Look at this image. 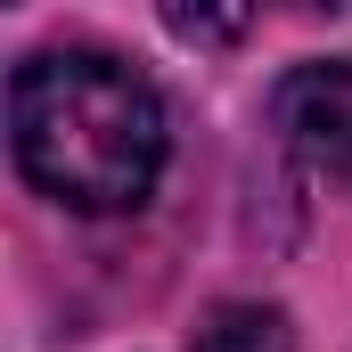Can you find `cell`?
Segmentation results:
<instances>
[{
  "mask_svg": "<svg viewBox=\"0 0 352 352\" xmlns=\"http://www.w3.org/2000/svg\"><path fill=\"white\" fill-rule=\"evenodd\" d=\"M164 25L188 33V41H230V33H246V16H197V8H173Z\"/></svg>",
  "mask_w": 352,
  "mask_h": 352,
  "instance_id": "obj_4",
  "label": "cell"
},
{
  "mask_svg": "<svg viewBox=\"0 0 352 352\" xmlns=\"http://www.w3.org/2000/svg\"><path fill=\"white\" fill-rule=\"evenodd\" d=\"M287 311L278 303H213L188 352H287Z\"/></svg>",
  "mask_w": 352,
  "mask_h": 352,
  "instance_id": "obj_3",
  "label": "cell"
},
{
  "mask_svg": "<svg viewBox=\"0 0 352 352\" xmlns=\"http://www.w3.org/2000/svg\"><path fill=\"white\" fill-rule=\"evenodd\" d=\"M270 123H278V140L311 173H328L336 188H352V66L344 58L295 66L287 82L270 90Z\"/></svg>",
  "mask_w": 352,
  "mask_h": 352,
  "instance_id": "obj_2",
  "label": "cell"
},
{
  "mask_svg": "<svg viewBox=\"0 0 352 352\" xmlns=\"http://www.w3.org/2000/svg\"><path fill=\"white\" fill-rule=\"evenodd\" d=\"M16 173L74 213H131L164 173V107L115 50H41L8 82Z\"/></svg>",
  "mask_w": 352,
  "mask_h": 352,
  "instance_id": "obj_1",
  "label": "cell"
}]
</instances>
